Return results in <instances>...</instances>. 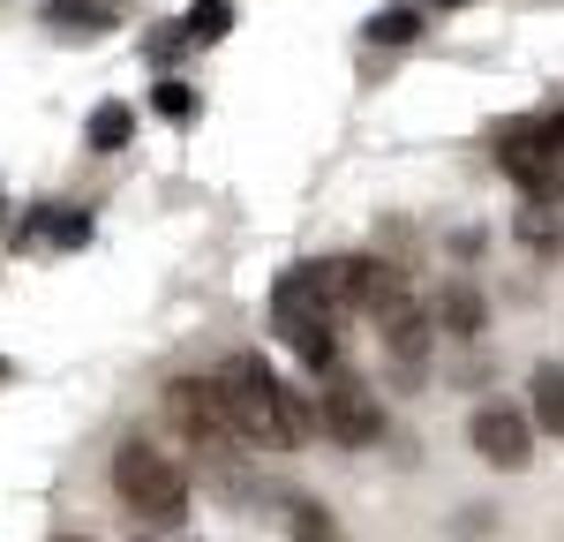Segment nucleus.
Segmentation results:
<instances>
[{
	"label": "nucleus",
	"instance_id": "f257e3e1",
	"mask_svg": "<svg viewBox=\"0 0 564 542\" xmlns=\"http://www.w3.org/2000/svg\"><path fill=\"white\" fill-rule=\"evenodd\" d=\"M218 392H226V414H234L241 445L294 452L308 430H316L308 400H294V392L279 384V369H271L263 355H226V369H218Z\"/></svg>",
	"mask_w": 564,
	"mask_h": 542
},
{
	"label": "nucleus",
	"instance_id": "f03ea898",
	"mask_svg": "<svg viewBox=\"0 0 564 542\" xmlns=\"http://www.w3.org/2000/svg\"><path fill=\"white\" fill-rule=\"evenodd\" d=\"M271 324H279V339L294 347V361H308L316 377L339 369V310H332L316 264H294L279 286H271Z\"/></svg>",
	"mask_w": 564,
	"mask_h": 542
},
{
	"label": "nucleus",
	"instance_id": "7ed1b4c3",
	"mask_svg": "<svg viewBox=\"0 0 564 542\" xmlns=\"http://www.w3.org/2000/svg\"><path fill=\"white\" fill-rule=\"evenodd\" d=\"M113 490H121V505H129L143 528H166V535L188 528V475L159 445L129 437V445L113 452Z\"/></svg>",
	"mask_w": 564,
	"mask_h": 542
},
{
	"label": "nucleus",
	"instance_id": "20e7f679",
	"mask_svg": "<svg viewBox=\"0 0 564 542\" xmlns=\"http://www.w3.org/2000/svg\"><path fill=\"white\" fill-rule=\"evenodd\" d=\"M497 166L520 181L527 204H557L564 196V113H520L497 129Z\"/></svg>",
	"mask_w": 564,
	"mask_h": 542
},
{
	"label": "nucleus",
	"instance_id": "39448f33",
	"mask_svg": "<svg viewBox=\"0 0 564 542\" xmlns=\"http://www.w3.org/2000/svg\"><path fill=\"white\" fill-rule=\"evenodd\" d=\"M159 406H166V422H174L196 452H212V459H234V452H241V430H234V414H226L218 377H174Z\"/></svg>",
	"mask_w": 564,
	"mask_h": 542
},
{
	"label": "nucleus",
	"instance_id": "423d86ee",
	"mask_svg": "<svg viewBox=\"0 0 564 542\" xmlns=\"http://www.w3.org/2000/svg\"><path fill=\"white\" fill-rule=\"evenodd\" d=\"M308 414H316V430H324V437H339V445H354V452L384 437V406L369 400L354 377H332V384L308 400Z\"/></svg>",
	"mask_w": 564,
	"mask_h": 542
},
{
	"label": "nucleus",
	"instance_id": "0eeeda50",
	"mask_svg": "<svg viewBox=\"0 0 564 542\" xmlns=\"http://www.w3.org/2000/svg\"><path fill=\"white\" fill-rule=\"evenodd\" d=\"M467 437H475V452L489 459V467H505V475H520L527 459H534V422H527L520 406H505V400L475 406V422H467Z\"/></svg>",
	"mask_w": 564,
	"mask_h": 542
},
{
	"label": "nucleus",
	"instance_id": "6e6552de",
	"mask_svg": "<svg viewBox=\"0 0 564 542\" xmlns=\"http://www.w3.org/2000/svg\"><path fill=\"white\" fill-rule=\"evenodd\" d=\"M377 332H384L391 361H399L406 377H414V369L430 361V347H436V324H430V310H422V302H406V310H391L384 324H377Z\"/></svg>",
	"mask_w": 564,
	"mask_h": 542
},
{
	"label": "nucleus",
	"instance_id": "1a4fd4ad",
	"mask_svg": "<svg viewBox=\"0 0 564 542\" xmlns=\"http://www.w3.org/2000/svg\"><path fill=\"white\" fill-rule=\"evenodd\" d=\"M430 324L444 332V339H481L489 310H481V294L467 286V279H444V286L430 294Z\"/></svg>",
	"mask_w": 564,
	"mask_h": 542
},
{
	"label": "nucleus",
	"instance_id": "9d476101",
	"mask_svg": "<svg viewBox=\"0 0 564 542\" xmlns=\"http://www.w3.org/2000/svg\"><path fill=\"white\" fill-rule=\"evenodd\" d=\"M39 23L45 31H68V39H90V31H113L121 8H113V0H45Z\"/></svg>",
	"mask_w": 564,
	"mask_h": 542
},
{
	"label": "nucleus",
	"instance_id": "9b49d317",
	"mask_svg": "<svg viewBox=\"0 0 564 542\" xmlns=\"http://www.w3.org/2000/svg\"><path fill=\"white\" fill-rule=\"evenodd\" d=\"M527 422L550 430V437H564V361H542V369L527 377Z\"/></svg>",
	"mask_w": 564,
	"mask_h": 542
},
{
	"label": "nucleus",
	"instance_id": "f8f14e48",
	"mask_svg": "<svg viewBox=\"0 0 564 542\" xmlns=\"http://www.w3.org/2000/svg\"><path fill=\"white\" fill-rule=\"evenodd\" d=\"M369 39H377V45H414V39H422V0L377 8V15H369Z\"/></svg>",
	"mask_w": 564,
	"mask_h": 542
},
{
	"label": "nucleus",
	"instance_id": "ddd939ff",
	"mask_svg": "<svg viewBox=\"0 0 564 542\" xmlns=\"http://www.w3.org/2000/svg\"><path fill=\"white\" fill-rule=\"evenodd\" d=\"M23 241H53V249H84L90 219L84 212H39V226H23Z\"/></svg>",
	"mask_w": 564,
	"mask_h": 542
},
{
	"label": "nucleus",
	"instance_id": "4468645a",
	"mask_svg": "<svg viewBox=\"0 0 564 542\" xmlns=\"http://www.w3.org/2000/svg\"><path fill=\"white\" fill-rule=\"evenodd\" d=\"M226 31H234V0H196L188 23H181V39H188V45H212V39H226Z\"/></svg>",
	"mask_w": 564,
	"mask_h": 542
},
{
	"label": "nucleus",
	"instance_id": "2eb2a0df",
	"mask_svg": "<svg viewBox=\"0 0 564 542\" xmlns=\"http://www.w3.org/2000/svg\"><path fill=\"white\" fill-rule=\"evenodd\" d=\"M129 136H135L129 106H98V113H90V151H121Z\"/></svg>",
	"mask_w": 564,
	"mask_h": 542
},
{
	"label": "nucleus",
	"instance_id": "dca6fc26",
	"mask_svg": "<svg viewBox=\"0 0 564 542\" xmlns=\"http://www.w3.org/2000/svg\"><path fill=\"white\" fill-rule=\"evenodd\" d=\"M294 542H339L332 512H324V505H308V497H294Z\"/></svg>",
	"mask_w": 564,
	"mask_h": 542
},
{
	"label": "nucleus",
	"instance_id": "f3484780",
	"mask_svg": "<svg viewBox=\"0 0 564 542\" xmlns=\"http://www.w3.org/2000/svg\"><path fill=\"white\" fill-rule=\"evenodd\" d=\"M151 106H159V113H166V121H188V113H196V90L181 84V76H166V84L151 90Z\"/></svg>",
	"mask_w": 564,
	"mask_h": 542
},
{
	"label": "nucleus",
	"instance_id": "a211bd4d",
	"mask_svg": "<svg viewBox=\"0 0 564 542\" xmlns=\"http://www.w3.org/2000/svg\"><path fill=\"white\" fill-rule=\"evenodd\" d=\"M422 8H467V0H422Z\"/></svg>",
	"mask_w": 564,
	"mask_h": 542
},
{
	"label": "nucleus",
	"instance_id": "6ab92c4d",
	"mask_svg": "<svg viewBox=\"0 0 564 542\" xmlns=\"http://www.w3.org/2000/svg\"><path fill=\"white\" fill-rule=\"evenodd\" d=\"M0 377H8V361H0Z\"/></svg>",
	"mask_w": 564,
	"mask_h": 542
}]
</instances>
